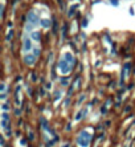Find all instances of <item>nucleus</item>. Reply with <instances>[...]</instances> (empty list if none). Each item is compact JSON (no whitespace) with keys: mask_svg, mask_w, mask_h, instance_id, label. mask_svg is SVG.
<instances>
[{"mask_svg":"<svg viewBox=\"0 0 135 147\" xmlns=\"http://www.w3.org/2000/svg\"><path fill=\"white\" fill-rule=\"evenodd\" d=\"M90 140H92V135H90L89 132L82 131L80 134V136L77 138V143L80 147H89Z\"/></svg>","mask_w":135,"mask_h":147,"instance_id":"nucleus-1","label":"nucleus"},{"mask_svg":"<svg viewBox=\"0 0 135 147\" xmlns=\"http://www.w3.org/2000/svg\"><path fill=\"white\" fill-rule=\"evenodd\" d=\"M57 69L61 74H69L70 72H72V65H70L69 62H66L64 58H61V60L58 61Z\"/></svg>","mask_w":135,"mask_h":147,"instance_id":"nucleus-2","label":"nucleus"},{"mask_svg":"<svg viewBox=\"0 0 135 147\" xmlns=\"http://www.w3.org/2000/svg\"><path fill=\"white\" fill-rule=\"evenodd\" d=\"M9 122H11V115L8 114V111H3L1 113V127H3L4 130L9 129L11 127V126H9Z\"/></svg>","mask_w":135,"mask_h":147,"instance_id":"nucleus-3","label":"nucleus"},{"mask_svg":"<svg viewBox=\"0 0 135 147\" xmlns=\"http://www.w3.org/2000/svg\"><path fill=\"white\" fill-rule=\"evenodd\" d=\"M36 56L35 54H25L23 58V61L24 64H27L28 66H32V65H35V62H36Z\"/></svg>","mask_w":135,"mask_h":147,"instance_id":"nucleus-4","label":"nucleus"},{"mask_svg":"<svg viewBox=\"0 0 135 147\" xmlns=\"http://www.w3.org/2000/svg\"><path fill=\"white\" fill-rule=\"evenodd\" d=\"M31 49H33V47H32V39L31 37H24V40H23V50L24 52H29Z\"/></svg>","mask_w":135,"mask_h":147,"instance_id":"nucleus-5","label":"nucleus"},{"mask_svg":"<svg viewBox=\"0 0 135 147\" xmlns=\"http://www.w3.org/2000/svg\"><path fill=\"white\" fill-rule=\"evenodd\" d=\"M37 23H39V17L35 13H29L28 15V24L32 25V27H35V25H37Z\"/></svg>","mask_w":135,"mask_h":147,"instance_id":"nucleus-6","label":"nucleus"},{"mask_svg":"<svg viewBox=\"0 0 135 147\" xmlns=\"http://www.w3.org/2000/svg\"><path fill=\"white\" fill-rule=\"evenodd\" d=\"M62 58H64L66 62H69L72 66H73L74 62H76V60H74V57H73V54L70 53V52H65V53H64V56H62Z\"/></svg>","mask_w":135,"mask_h":147,"instance_id":"nucleus-7","label":"nucleus"},{"mask_svg":"<svg viewBox=\"0 0 135 147\" xmlns=\"http://www.w3.org/2000/svg\"><path fill=\"white\" fill-rule=\"evenodd\" d=\"M31 39H32V41H36V43H40V33L37 31H33V32H31Z\"/></svg>","mask_w":135,"mask_h":147,"instance_id":"nucleus-8","label":"nucleus"},{"mask_svg":"<svg viewBox=\"0 0 135 147\" xmlns=\"http://www.w3.org/2000/svg\"><path fill=\"white\" fill-rule=\"evenodd\" d=\"M40 24H41V27H43V28H49L50 27V20L44 19V20L40 21Z\"/></svg>","mask_w":135,"mask_h":147,"instance_id":"nucleus-9","label":"nucleus"},{"mask_svg":"<svg viewBox=\"0 0 135 147\" xmlns=\"http://www.w3.org/2000/svg\"><path fill=\"white\" fill-rule=\"evenodd\" d=\"M60 84H61L62 86H68V85H69V78H68V77H62L61 80H60Z\"/></svg>","mask_w":135,"mask_h":147,"instance_id":"nucleus-10","label":"nucleus"},{"mask_svg":"<svg viewBox=\"0 0 135 147\" xmlns=\"http://www.w3.org/2000/svg\"><path fill=\"white\" fill-rule=\"evenodd\" d=\"M33 54H35L36 57H39L40 56V48H35V49H33Z\"/></svg>","mask_w":135,"mask_h":147,"instance_id":"nucleus-11","label":"nucleus"},{"mask_svg":"<svg viewBox=\"0 0 135 147\" xmlns=\"http://www.w3.org/2000/svg\"><path fill=\"white\" fill-rule=\"evenodd\" d=\"M12 37H13V31H9L7 35V40L9 41V40H12Z\"/></svg>","mask_w":135,"mask_h":147,"instance_id":"nucleus-12","label":"nucleus"},{"mask_svg":"<svg viewBox=\"0 0 135 147\" xmlns=\"http://www.w3.org/2000/svg\"><path fill=\"white\" fill-rule=\"evenodd\" d=\"M0 92H1V93H5V84H4V82H1V85H0Z\"/></svg>","mask_w":135,"mask_h":147,"instance_id":"nucleus-13","label":"nucleus"},{"mask_svg":"<svg viewBox=\"0 0 135 147\" xmlns=\"http://www.w3.org/2000/svg\"><path fill=\"white\" fill-rule=\"evenodd\" d=\"M41 125L44 126V129H46V130H48V123H46V121H45V119L41 121Z\"/></svg>","mask_w":135,"mask_h":147,"instance_id":"nucleus-14","label":"nucleus"},{"mask_svg":"<svg viewBox=\"0 0 135 147\" xmlns=\"http://www.w3.org/2000/svg\"><path fill=\"white\" fill-rule=\"evenodd\" d=\"M86 25H88V20H84V21H82V27L85 28Z\"/></svg>","mask_w":135,"mask_h":147,"instance_id":"nucleus-15","label":"nucleus"},{"mask_svg":"<svg viewBox=\"0 0 135 147\" xmlns=\"http://www.w3.org/2000/svg\"><path fill=\"white\" fill-rule=\"evenodd\" d=\"M15 114H16V115H20V114H21V113H20V109H16Z\"/></svg>","mask_w":135,"mask_h":147,"instance_id":"nucleus-16","label":"nucleus"},{"mask_svg":"<svg viewBox=\"0 0 135 147\" xmlns=\"http://www.w3.org/2000/svg\"><path fill=\"white\" fill-rule=\"evenodd\" d=\"M7 109H8V105L4 103V105H3V110H7Z\"/></svg>","mask_w":135,"mask_h":147,"instance_id":"nucleus-17","label":"nucleus"},{"mask_svg":"<svg viewBox=\"0 0 135 147\" xmlns=\"http://www.w3.org/2000/svg\"><path fill=\"white\" fill-rule=\"evenodd\" d=\"M62 147H69V144H68V143H66V144H65V146H62Z\"/></svg>","mask_w":135,"mask_h":147,"instance_id":"nucleus-18","label":"nucleus"}]
</instances>
